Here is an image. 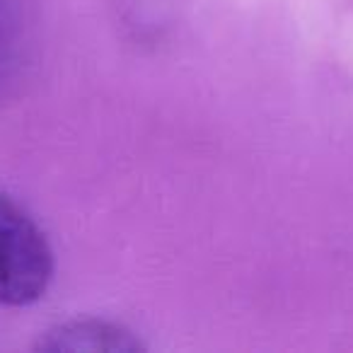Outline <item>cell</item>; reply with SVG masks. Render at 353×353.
<instances>
[{"instance_id": "1", "label": "cell", "mask_w": 353, "mask_h": 353, "mask_svg": "<svg viewBox=\"0 0 353 353\" xmlns=\"http://www.w3.org/2000/svg\"><path fill=\"white\" fill-rule=\"evenodd\" d=\"M54 279V252L46 235L0 192V305H32L46 293Z\"/></svg>"}, {"instance_id": "2", "label": "cell", "mask_w": 353, "mask_h": 353, "mask_svg": "<svg viewBox=\"0 0 353 353\" xmlns=\"http://www.w3.org/2000/svg\"><path fill=\"white\" fill-rule=\"evenodd\" d=\"M92 339L88 348H133L136 343L123 341L126 334H121L119 329H112L107 324H78V327H63L59 329V334H51L54 341L49 343L51 348H73L80 339Z\"/></svg>"}]
</instances>
